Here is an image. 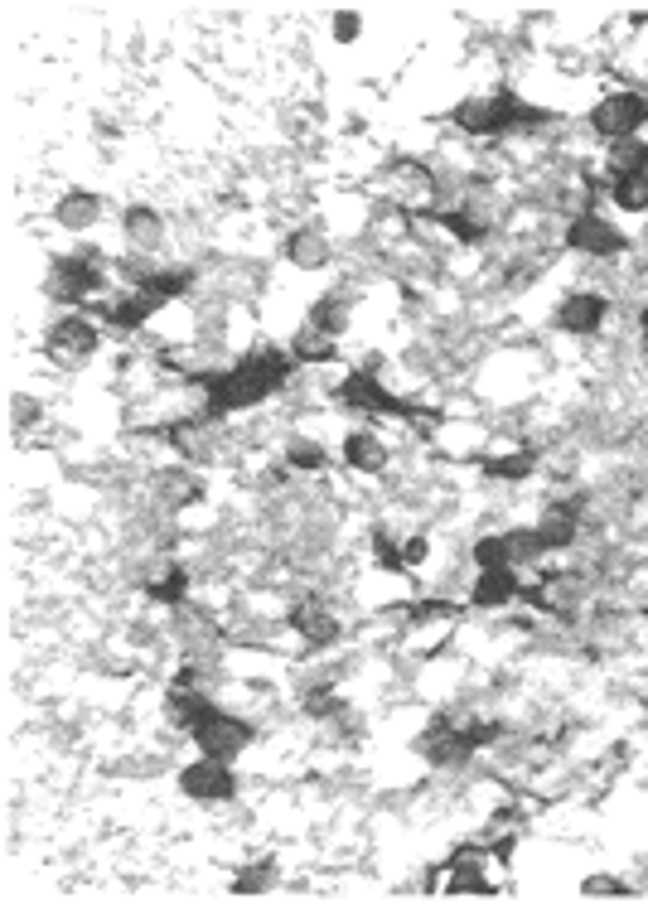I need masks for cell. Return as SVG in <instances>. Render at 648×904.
I'll use <instances>...</instances> for the list:
<instances>
[{
	"mask_svg": "<svg viewBox=\"0 0 648 904\" xmlns=\"http://www.w3.org/2000/svg\"><path fill=\"white\" fill-rule=\"evenodd\" d=\"M281 251H286V261H290V266H306V271H315V266H325V261H329V243H325V233H315V228L290 233Z\"/></svg>",
	"mask_w": 648,
	"mask_h": 904,
	"instance_id": "ac0fdd59",
	"label": "cell"
},
{
	"mask_svg": "<svg viewBox=\"0 0 648 904\" xmlns=\"http://www.w3.org/2000/svg\"><path fill=\"white\" fill-rule=\"evenodd\" d=\"M451 895H494V881L480 866V856L465 851L460 861H451Z\"/></svg>",
	"mask_w": 648,
	"mask_h": 904,
	"instance_id": "44dd1931",
	"label": "cell"
},
{
	"mask_svg": "<svg viewBox=\"0 0 648 904\" xmlns=\"http://www.w3.org/2000/svg\"><path fill=\"white\" fill-rule=\"evenodd\" d=\"M343 325H349V296L329 290V296L315 300V310H310V329H315V335L339 339V335H343Z\"/></svg>",
	"mask_w": 648,
	"mask_h": 904,
	"instance_id": "d6986e66",
	"label": "cell"
},
{
	"mask_svg": "<svg viewBox=\"0 0 648 904\" xmlns=\"http://www.w3.org/2000/svg\"><path fill=\"white\" fill-rule=\"evenodd\" d=\"M382 179H388V189L402 198L407 208H426L431 198H435V175H431L426 165H416V160H397Z\"/></svg>",
	"mask_w": 648,
	"mask_h": 904,
	"instance_id": "30bf717a",
	"label": "cell"
},
{
	"mask_svg": "<svg viewBox=\"0 0 648 904\" xmlns=\"http://www.w3.org/2000/svg\"><path fill=\"white\" fill-rule=\"evenodd\" d=\"M286 378H290V358H286V353H271V349H267V353H247L237 368L218 372V378H204V388H208L204 417L218 421V417H228V411L257 407L261 397L281 392Z\"/></svg>",
	"mask_w": 648,
	"mask_h": 904,
	"instance_id": "6da1fadb",
	"label": "cell"
},
{
	"mask_svg": "<svg viewBox=\"0 0 648 904\" xmlns=\"http://www.w3.org/2000/svg\"><path fill=\"white\" fill-rule=\"evenodd\" d=\"M586 895H629V885L610 881V875H590V881H586Z\"/></svg>",
	"mask_w": 648,
	"mask_h": 904,
	"instance_id": "4dcf8cb0",
	"label": "cell"
},
{
	"mask_svg": "<svg viewBox=\"0 0 648 904\" xmlns=\"http://www.w3.org/2000/svg\"><path fill=\"white\" fill-rule=\"evenodd\" d=\"M286 460L296 464V470H325V450L315 441H290L286 445Z\"/></svg>",
	"mask_w": 648,
	"mask_h": 904,
	"instance_id": "4316f807",
	"label": "cell"
},
{
	"mask_svg": "<svg viewBox=\"0 0 648 904\" xmlns=\"http://www.w3.org/2000/svg\"><path fill=\"white\" fill-rule=\"evenodd\" d=\"M576 532H580V523H576L572 508H547L542 513V523H537V537H542V547L547 552H566L576 542Z\"/></svg>",
	"mask_w": 648,
	"mask_h": 904,
	"instance_id": "ffe728a7",
	"label": "cell"
},
{
	"mask_svg": "<svg viewBox=\"0 0 648 904\" xmlns=\"http://www.w3.org/2000/svg\"><path fill=\"white\" fill-rule=\"evenodd\" d=\"M97 339H102V329L92 325V319H83V315H63V319H54V325H49L44 349H49V358H54V363L78 368L83 358L97 353Z\"/></svg>",
	"mask_w": 648,
	"mask_h": 904,
	"instance_id": "8992f818",
	"label": "cell"
},
{
	"mask_svg": "<svg viewBox=\"0 0 648 904\" xmlns=\"http://www.w3.org/2000/svg\"><path fill=\"white\" fill-rule=\"evenodd\" d=\"M504 537H508V566L513 571L537 566V556L547 552L542 547V537H537V527H513V532H504Z\"/></svg>",
	"mask_w": 648,
	"mask_h": 904,
	"instance_id": "7402d4cb",
	"label": "cell"
},
{
	"mask_svg": "<svg viewBox=\"0 0 648 904\" xmlns=\"http://www.w3.org/2000/svg\"><path fill=\"white\" fill-rule=\"evenodd\" d=\"M373 556H378V562H382V571H392V576H402V552H397L392 547V537H388V532H373Z\"/></svg>",
	"mask_w": 648,
	"mask_h": 904,
	"instance_id": "83f0119b",
	"label": "cell"
},
{
	"mask_svg": "<svg viewBox=\"0 0 648 904\" xmlns=\"http://www.w3.org/2000/svg\"><path fill=\"white\" fill-rule=\"evenodd\" d=\"M639 335H644V343H648V305H644V315H639Z\"/></svg>",
	"mask_w": 648,
	"mask_h": 904,
	"instance_id": "1f68e13d",
	"label": "cell"
},
{
	"mask_svg": "<svg viewBox=\"0 0 648 904\" xmlns=\"http://www.w3.org/2000/svg\"><path fill=\"white\" fill-rule=\"evenodd\" d=\"M518 595V571L498 566V571H480V581L470 585V605L474 609H504Z\"/></svg>",
	"mask_w": 648,
	"mask_h": 904,
	"instance_id": "7c38bea8",
	"label": "cell"
},
{
	"mask_svg": "<svg viewBox=\"0 0 648 904\" xmlns=\"http://www.w3.org/2000/svg\"><path fill=\"white\" fill-rule=\"evenodd\" d=\"M343 464L359 474H378L382 464H388V445H382L373 431H353L349 441H343Z\"/></svg>",
	"mask_w": 648,
	"mask_h": 904,
	"instance_id": "9a60e30c",
	"label": "cell"
},
{
	"mask_svg": "<svg viewBox=\"0 0 648 904\" xmlns=\"http://www.w3.org/2000/svg\"><path fill=\"white\" fill-rule=\"evenodd\" d=\"M547 122V112L537 106L518 102L513 92H494V97H470L455 106V126L470 131V136H504V131H518V126H537Z\"/></svg>",
	"mask_w": 648,
	"mask_h": 904,
	"instance_id": "7a4b0ae2",
	"label": "cell"
},
{
	"mask_svg": "<svg viewBox=\"0 0 648 904\" xmlns=\"http://www.w3.org/2000/svg\"><path fill=\"white\" fill-rule=\"evenodd\" d=\"M566 247L586 251V257H619L625 251V233L615 223H605L600 213H580V218H572V228H566Z\"/></svg>",
	"mask_w": 648,
	"mask_h": 904,
	"instance_id": "ba28073f",
	"label": "cell"
},
{
	"mask_svg": "<svg viewBox=\"0 0 648 904\" xmlns=\"http://www.w3.org/2000/svg\"><path fill=\"white\" fill-rule=\"evenodd\" d=\"M605 170L610 179H634V175H648V141H615L610 155H605Z\"/></svg>",
	"mask_w": 648,
	"mask_h": 904,
	"instance_id": "e0dca14e",
	"label": "cell"
},
{
	"mask_svg": "<svg viewBox=\"0 0 648 904\" xmlns=\"http://www.w3.org/2000/svg\"><path fill=\"white\" fill-rule=\"evenodd\" d=\"M359 30H363L359 10H339V16H335V39H339V44H353V39H359Z\"/></svg>",
	"mask_w": 648,
	"mask_h": 904,
	"instance_id": "f1b7e54d",
	"label": "cell"
},
{
	"mask_svg": "<svg viewBox=\"0 0 648 904\" xmlns=\"http://www.w3.org/2000/svg\"><path fill=\"white\" fill-rule=\"evenodd\" d=\"M484 470L494 479H527L537 470V455L533 450H518V455H504V460H484Z\"/></svg>",
	"mask_w": 648,
	"mask_h": 904,
	"instance_id": "484cf974",
	"label": "cell"
},
{
	"mask_svg": "<svg viewBox=\"0 0 648 904\" xmlns=\"http://www.w3.org/2000/svg\"><path fill=\"white\" fill-rule=\"evenodd\" d=\"M276 885V866L271 861H257V866H243L233 881V895H261V890Z\"/></svg>",
	"mask_w": 648,
	"mask_h": 904,
	"instance_id": "cb8c5ba5",
	"label": "cell"
},
{
	"mask_svg": "<svg viewBox=\"0 0 648 904\" xmlns=\"http://www.w3.org/2000/svg\"><path fill=\"white\" fill-rule=\"evenodd\" d=\"M648 122V97L644 92H615V97L590 106V131L605 141H634V131Z\"/></svg>",
	"mask_w": 648,
	"mask_h": 904,
	"instance_id": "5b68a950",
	"label": "cell"
},
{
	"mask_svg": "<svg viewBox=\"0 0 648 904\" xmlns=\"http://www.w3.org/2000/svg\"><path fill=\"white\" fill-rule=\"evenodd\" d=\"M97 218H102V198L88 194V189H69L54 204V223L59 228H69V233H88Z\"/></svg>",
	"mask_w": 648,
	"mask_h": 904,
	"instance_id": "5bb4252c",
	"label": "cell"
},
{
	"mask_svg": "<svg viewBox=\"0 0 648 904\" xmlns=\"http://www.w3.org/2000/svg\"><path fill=\"white\" fill-rule=\"evenodd\" d=\"M107 286V271L97 266V257H54V271H49V300L63 305H83L97 290Z\"/></svg>",
	"mask_w": 648,
	"mask_h": 904,
	"instance_id": "277c9868",
	"label": "cell"
},
{
	"mask_svg": "<svg viewBox=\"0 0 648 904\" xmlns=\"http://www.w3.org/2000/svg\"><path fill=\"white\" fill-rule=\"evenodd\" d=\"M610 198H615V208H625V213H644V208H648V175L615 179V184H610Z\"/></svg>",
	"mask_w": 648,
	"mask_h": 904,
	"instance_id": "603a6c76",
	"label": "cell"
},
{
	"mask_svg": "<svg viewBox=\"0 0 648 904\" xmlns=\"http://www.w3.org/2000/svg\"><path fill=\"white\" fill-rule=\"evenodd\" d=\"M122 233H126V243L136 247V251H155V247L165 243V218L151 204H131L122 213Z\"/></svg>",
	"mask_w": 648,
	"mask_h": 904,
	"instance_id": "4fadbf2b",
	"label": "cell"
},
{
	"mask_svg": "<svg viewBox=\"0 0 648 904\" xmlns=\"http://www.w3.org/2000/svg\"><path fill=\"white\" fill-rule=\"evenodd\" d=\"M605 315H610V300L595 296V290H576V296L562 300L557 325L566 329V335H600Z\"/></svg>",
	"mask_w": 648,
	"mask_h": 904,
	"instance_id": "9c48e42d",
	"label": "cell"
},
{
	"mask_svg": "<svg viewBox=\"0 0 648 904\" xmlns=\"http://www.w3.org/2000/svg\"><path fill=\"white\" fill-rule=\"evenodd\" d=\"M339 402L353 407V411H397V417H412V407L382 392V382L373 378V372H353V378L339 388Z\"/></svg>",
	"mask_w": 648,
	"mask_h": 904,
	"instance_id": "8fae6325",
	"label": "cell"
},
{
	"mask_svg": "<svg viewBox=\"0 0 648 904\" xmlns=\"http://www.w3.org/2000/svg\"><path fill=\"white\" fill-rule=\"evenodd\" d=\"M426 556H431V542L421 537V532H416V537H407V542H402V566H407V571L421 566V562H426Z\"/></svg>",
	"mask_w": 648,
	"mask_h": 904,
	"instance_id": "f546056e",
	"label": "cell"
},
{
	"mask_svg": "<svg viewBox=\"0 0 648 904\" xmlns=\"http://www.w3.org/2000/svg\"><path fill=\"white\" fill-rule=\"evenodd\" d=\"M290 624H296L300 638H310L315 648H325V644H335L339 638V619L329 615L325 605H296L290 609Z\"/></svg>",
	"mask_w": 648,
	"mask_h": 904,
	"instance_id": "2e32d148",
	"label": "cell"
},
{
	"mask_svg": "<svg viewBox=\"0 0 648 904\" xmlns=\"http://www.w3.org/2000/svg\"><path fill=\"white\" fill-rule=\"evenodd\" d=\"M498 736V726H431L426 736H421V754H426V764L435 769H451V764H465L480 744H488Z\"/></svg>",
	"mask_w": 648,
	"mask_h": 904,
	"instance_id": "3957f363",
	"label": "cell"
},
{
	"mask_svg": "<svg viewBox=\"0 0 648 904\" xmlns=\"http://www.w3.org/2000/svg\"><path fill=\"white\" fill-rule=\"evenodd\" d=\"M179 789H184V798H194V803H228L237 793V779H233L228 760H208L204 754V760L179 769Z\"/></svg>",
	"mask_w": 648,
	"mask_h": 904,
	"instance_id": "52a82bcc",
	"label": "cell"
},
{
	"mask_svg": "<svg viewBox=\"0 0 648 904\" xmlns=\"http://www.w3.org/2000/svg\"><path fill=\"white\" fill-rule=\"evenodd\" d=\"M474 566H480V571H498V566H508V537H504V532H498V537H494V532H488V537L474 542Z\"/></svg>",
	"mask_w": 648,
	"mask_h": 904,
	"instance_id": "d4e9b609",
	"label": "cell"
}]
</instances>
